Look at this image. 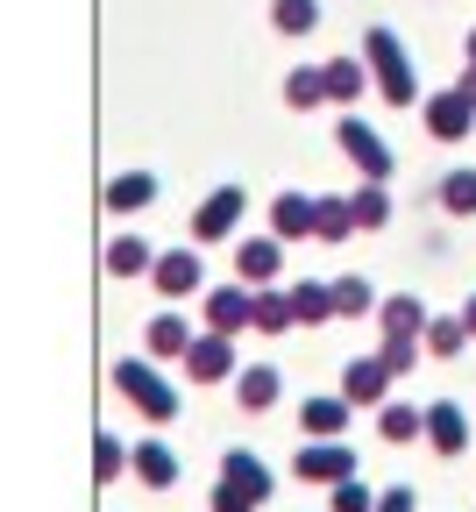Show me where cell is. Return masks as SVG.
<instances>
[{
	"label": "cell",
	"instance_id": "obj_13",
	"mask_svg": "<svg viewBox=\"0 0 476 512\" xmlns=\"http://www.w3.org/2000/svg\"><path fill=\"white\" fill-rule=\"evenodd\" d=\"M207 328L228 335V342L249 328V285H214V292H207Z\"/></svg>",
	"mask_w": 476,
	"mask_h": 512
},
{
	"label": "cell",
	"instance_id": "obj_30",
	"mask_svg": "<svg viewBox=\"0 0 476 512\" xmlns=\"http://www.w3.org/2000/svg\"><path fill=\"white\" fill-rule=\"evenodd\" d=\"M313 235H320V242H342V235H356L349 200H313Z\"/></svg>",
	"mask_w": 476,
	"mask_h": 512
},
{
	"label": "cell",
	"instance_id": "obj_29",
	"mask_svg": "<svg viewBox=\"0 0 476 512\" xmlns=\"http://www.w3.org/2000/svg\"><path fill=\"white\" fill-rule=\"evenodd\" d=\"M334 292V313L342 320H363V313H377V292H370V278H342V285H327Z\"/></svg>",
	"mask_w": 476,
	"mask_h": 512
},
{
	"label": "cell",
	"instance_id": "obj_21",
	"mask_svg": "<svg viewBox=\"0 0 476 512\" xmlns=\"http://www.w3.org/2000/svg\"><path fill=\"white\" fill-rule=\"evenodd\" d=\"M377 320H384V335H413V342H420L427 306H420L413 292H391V299H377Z\"/></svg>",
	"mask_w": 476,
	"mask_h": 512
},
{
	"label": "cell",
	"instance_id": "obj_33",
	"mask_svg": "<svg viewBox=\"0 0 476 512\" xmlns=\"http://www.w3.org/2000/svg\"><path fill=\"white\" fill-rule=\"evenodd\" d=\"M285 100H292V107H320V100H327V93H320V64H299V72L285 79Z\"/></svg>",
	"mask_w": 476,
	"mask_h": 512
},
{
	"label": "cell",
	"instance_id": "obj_39",
	"mask_svg": "<svg viewBox=\"0 0 476 512\" xmlns=\"http://www.w3.org/2000/svg\"><path fill=\"white\" fill-rule=\"evenodd\" d=\"M469 64H476V29H469Z\"/></svg>",
	"mask_w": 476,
	"mask_h": 512
},
{
	"label": "cell",
	"instance_id": "obj_28",
	"mask_svg": "<svg viewBox=\"0 0 476 512\" xmlns=\"http://www.w3.org/2000/svg\"><path fill=\"white\" fill-rule=\"evenodd\" d=\"M420 342H427L434 356H455V349L469 342V328H462V313H434L427 328H420Z\"/></svg>",
	"mask_w": 476,
	"mask_h": 512
},
{
	"label": "cell",
	"instance_id": "obj_5",
	"mask_svg": "<svg viewBox=\"0 0 476 512\" xmlns=\"http://www.w3.org/2000/svg\"><path fill=\"white\" fill-rule=\"evenodd\" d=\"M334 136H342V157L363 171V185H384L398 164H391V150L377 143V128L370 121H356V114H342V128H334Z\"/></svg>",
	"mask_w": 476,
	"mask_h": 512
},
{
	"label": "cell",
	"instance_id": "obj_7",
	"mask_svg": "<svg viewBox=\"0 0 476 512\" xmlns=\"http://www.w3.org/2000/svg\"><path fill=\"white\" fill-rule=\"evenodd\" d=\"M178 363H185V377H192V384H221V377H235V342L207 328V335H192V342H185V356H178Z\"/></svg>",
	"mask_w": 476,
	"mask_h": 512
},
{
	"label": "cell",
	"instance_id": "obj_20",
	"mask_svg": "<svg viewBox=\"0 0 476 512\" xmlns=\"http://www.w3.org/2000/svg\"><path fill=\"white\" fill-rule=\"evenodd\" d=\"M285 292H292V320H299V328H320V320H334L327 278H299V285H285Z\"/></svg>",
	"mask_w": 476,
	"mask_h": 512
},
{
	"label": "cell",
	"instance_id": "obj_12",
	"mask_svg": "<svg viewBox=\"0 0 476 512\" xmlns=\"http://www.w3.org/2000/svg\"><path fill=\"white\" fill-rule=\"evenodd\" d=\"M249 328H256V335L299 328V320H292V292H285V285H256V292H249Z\"/></svg>",
	"mask_w": 476,
	"mask_h": 512
},
{
	"label": "cell",
	"instance_id": "obj_1",
	"mask_svg": "<svg viewBox=\"0 0 476 512\" xmlns=\"http://www.w3.org/2000/svg\"><path fill=\"white\" fill-rule=\"evenodd\" d=\"M363 64H370V79H377V93L391 107H413L420 100V79H413V57H405L398 29H370L363 36Z\"/></svg>",
	"mask_w": 476,
	"mask_h": 512
},
{
	"label": "cell",
	"instance_id": "obj_16",
	"mask_svg": "<svg viewBox=\"0 0 476 512\" xmlns=\"http://www.w3.org/2000/svg\"><path fill=\"white\" fill-rule=\"evenodd\" d=\"M235 406L242 413H270V406H278V370H270V363L235 370Z\"/></svg>",
	"mask_w": 476,
	"mask_h": 512
},
{
	"label": "cell",
	"instance_id": "obj_6",
	"mask_svg": "<svg viewBox=\"0 0 476 512\" xmlns=\"http://www.w3.org/2000/svg\"><path fill=\"white\" fill-rule=\"evenodd\" d=\"M242 207H249L242 185H214L207 200H199V214H192V242H199V249H207V242H228L235 221H242Z\"/></svg>",
	"mask_w": 476,
	"mask_h": 512
},
{
	"label": "cell",
	"instance_id": "obj_38",
	"mask_svg": "<svg viewBox=\"0 0 476 512\" xmlns=\"http://www.w3.org/2000/svg\"><path fill=\"white\" fill-rule=\"evenodd\" d=\"M462 328H469V335H476V299H469V306H462Z\"/></svg>",
	"mask_w": 476,
	"mask_h": 512
},
{
	"label": "cell",
	"instance_id": "obj_8",
	"mask_svg": "<svg viewBox=\"0 0 476 512\" xmlns=\"http://www.w3.org/2000/svg\"><path fill=\"white\" fill-rule=\"evenodd\" d=\"M278 271H285V242L278 235H249L235 249V278L242 285H278Z\"/></svg>",
	"mask_w": 476,
	"mask_h": 512
},
{
	"label": "cell",
	"instance_id": "obj_36",
	"mask_svg": "<svg viewBox=\"0 0 476 512\" xmlns=\"http://www.w3.org/2000/svg\"><path fill=\"white\" fill-rule=\"evenodd\" d=\"M370 512H413V491H405V484H398V491H384V498H370Z\"/></svg>",
	"mask_w": 476,
	"mask_h": 512
},
{
	"label": "cell",
	"instance_id": "obj_23",
	"mask_svg": "<svg viewBox=\"0 0 476 512\" xmlns=\"http://www.w3.org/2000/svg\"><path fill=\"white\" fill-rule=\"evenodd\" d=\"M299 427H306V441L342 434V427H349V399H327V392H320V399H306V406H299Z\"/></svg>",
	"mask_w": 476,
	"mask_h": 512
},
{
	"label": "cell",
	"instance_id": "obj_25",
	"mask_svg": "<svg viewBox=\"0 0 476 512\" xmlns=\"http://www.w3.org/2000/svg\"><path fill=\"white\" fill-rule=\"evenodd\" d=\"M107 271L114 278H150V242L143 235H114L107 242Z\"/></svg>",
	"mask_w": 476,
	"mask_h": 512
},
{
	"label": "cell",
	"instance_id": "obj_37",
	"mask_svg": "<svg viewBox=\"0 0 476 512\" xmlns=\"http://www.w3.org/2000/svg\"><path fill=\"white\" fill-rule=\"evenodd\" d=\"M455 93H462V100H469V107H476V64H469V72H462V79H455Z\"/></svg>",
	"mask_w": 476,
	"mask_h": 512
},
{
	"label": "cell",
	"instance_id": "obj_4",
	"mask_svg": "<svg viewBox=\"0 0 476 512\" xmlns=\"http://www.w3.org/2000/svg\"><path fill=\"white\" fill-rule=\"evenodd\" d=\"M292 477H306V484H342V477H356V448H349L342 434L306 441L299 456H292Z\"/></svg>",
	"mask_w": 476,
	"mask_h": 512
},
{
	"label": "cell",
	"instance_id": "obj_35",
	"mask_svg": "<svg viewBox=\"0 0 476 512\" xmlns=\"http://www.w3.org/2000/svg\"><path fill=\"white\" fill-rule=\"evenodd\" d=\"M327 491H334V505H327V512H370V491H363L356 477H342V484H327Z\"/></svg>",
	"mask_w": 476,
	"mask_h": 512
},
{
	"label": "cell",
	"instance_id": "obj_24",
	"mask_svg": "<svg viewBox=\"0 0 476 512\" xmlns=\"http://www.w3.org/2000/svg\"><path fill=\"white\" fill-rule=\"evenodd\" d=\"M420 427H427V413H420V406H405V399H384V413H377V434H384L391 448L420 441Z\"/></svg>",
	"mask_w": 476,
	"mask_h": 512
},
{
	"label": "cell",
	"instance_id": "obj_22",
	"mask_svg": "<svg viewBox=\"0 0 476 512\" xmlns=\"http://www.w3.org/2000/svg\"><path fill=\"white\" fill-rule=\"evenodd\" d=\"M185 342H192V328L178 313H157L150 328H143V349H150V363H171V356H185Z\"/></svg>",
	"mask_w": 476,
	"mask_h": 512
},
{
	"label": "cell",
	"instance_id": "obj_2",
	"mask_svg": "<svg viewBox=\"0 0 476 512\" xmlns=\"http://www.w3.org/2000/svg\"><path fill=\"white\" fill-rule=\"evenodd\" d=\"M114 384H121V392H128V406L135 413H143V420H178V392H171V377L150 363V356H121L114 363Z\"/></svg>",
	"mask_w": 476,
	"mask_h": 512
},
{
	"label": "cell",
	"instance_id": "obj_17",
	"mask_svg": "<svg viewBox=\"0 0 476 512\" xmlns=\"http://www.w3.org/2000/svg\"><path fill=\"white\" fill-rule=\"evenodd\" d=\"M270 228H278V242H306L313 235V200L306 192H278L270 200Z\"/></svg>",
	"mask_w": 476,
	"mask_h": 512
},
{
	"label": "cell",
	"instance_id": "obj_10",
	"mask_svg": "<svg viewBox=\"0 0 476 512\" xmlns=\"http://www.w3.org/2000/svg\"><path fill=\"white\" fill-rule=\"evenodd\" d=\"M150 285H157L164 299L199 292V249H164V256H150Z\"/></svg>",
	"mask_w": 476,
	"mask_h": 512
},
{
	"label": "cell",
	"instance_id": "obj_9",
	"mask_svg": "<svg viewBox=\"0 0 476 512\" xmlns=\"http://www.w3.org/2000/svg\"><path fill=\"white\" fill-rule=\"evenodd\" d=\"M420 434H427V448H434V456H462V448H469V413H462L455 399H434Z\"/></svg>",
	"mask_w": 476,
	"mask_h": 512
},
{
	"label": "cell",
	"instance_id": "obj_14",
	"mask_svg": "<svg viewBox=\"0 0 476 512\" xmlns=\"http://www.w3.org/2000/svg\"><path fill=\"white\" fill-rule=\"evenodd\" d=\"M384 392H391V370H384L377 356H363V363L342 370V399H349V406H384Z\"/></svg>",
	"mask_w": 476,
	"mask_h": 512
},
{
	"label": "cell",
	"instance_id": "obj_15",
	"mask_svg": "<svg viewBox=\"0 0 476 512\" xmlns=\"http://www.w3.org/2000/svg\"><path fill=\"white\" fill-rule=\"evenodd\" d=\"M363 86H370V64H363V57H334V64H320V93H327L334 107H349Z\"/></svg>",
	"mask_w": 476,
	"mask_h": 512
},
{
	"label": "cell",
	"instance_id": "obj_26",
	"mask_svg": "<svg viewBox=\"0 0 476 512\" xmlns=\"http://www.w3.org/2000/svg\"><path fill=\"white\" fill-rule=\"evenodd\" d=\"M270 29L278 36H313L320 29V0H270Z\"/></svg>",
	"mask_w": 476,
	"mask_h": 512
},
{
	"label": "cell",
	"instance_id": "obj_11",
	"mask_svg": "<svg viewBox=\"0 0 476 512\" xmlns=\"http://www.w3.org/2000/svg\"><path fill=\"white\" fill-rule=\"evenodd\" d=\"M469 128H476V107H469V100H462L455 86L427 100V136H441V143H462Z\"/></svg>",
	"mask_w": 476,
	"mask_h": 512
},
{
	"label": "cell",
	"instance_id": "obj_27",
	"mask_svg": "<svg viewBox=\"0 0 476 512\" xmlns=\"http://www.w3.org/2000/svg\"><path fill=\"white\" fill-rule=\"evenodd\" d=\"M349 221H356V235L391 221V200H384V185H363V192H349Z\"/></svg>",
	"mask_w": 476,
	"mask_h": 512
},
{
	"label": "cell",
	"instance_id": "obj_3",
	"mask_svg": "<svg viewBox=\"0 0 476 512\" xmlns=\"http://www.w3.org/2000/svg\"><path fill=\"white\" fill-rule=\"evenodd\" d=\"M270 498V470L249 456V448H228L221 456V484H214V512H256Z\"/></svg>",
	"mask_w": 476,
	"mask_h": 512
},
{
	"label": "cell",
	"instance_id": "obj_32",
	"mask_svg": "<svg viewBox=\"0 0 476 512\" xmlns=\"http://www.w3.org/2000/svg\"><path fill=\"white\" fill-rule=\"evenodd\" d=\"M377 363H384L391 377H405V370H413V363H420V342H413V335H384V349H377Z\"/></svg>",
	"mask_w": 476,
	"mask_h": 512
},
{
	"label": "cell",
	"instance_id": "obj_31",
	"mask_svg": "<svg viewBox=\"0 0 476 512\" xmlns=\"http://www.w3.org/2000/svg\"><path fill=\"white\" fill-rule=\"evenodd\" d=\"M434 200H441L448 214H476V171H448Z\"/></svg>",
	"mask_w": 476,
	"mask_h": 512
},
{
	"label": "cell",
	"instance_id": "obj_18",
	"mask_svg": "<svg viewBox=\"0 0 476 512\" xmlns=\"http://www.w3.org/2000/svg\"><path fill=\"white\" fill-rule=\"evenodd\" d=\"M157 200V178L150 171H121V178H107V214H143Z\"/></svg>",
	"mask_w": 476,
	"mask_h": 512
},
{
	"label": "cell",
	"instance_id": "obj_19",
	"mask_svg": "<svg viewBox=\"0 0 476 512\" xmlns=\"http://www.w3.org/2000/svg\"><path fill=\"white\" fill-rule=\"evenodd\" d=\"M128 470H135V477H143L150 491H164V484H178V456H171V448H164V441H143V448H128Z\"/></svg>",
	"mask_w": 476,
	"mask_h": 512
},
{
	"label": "cell",
	"instance_id": "obj_34",
	"mask_svg": "<svg viewBox=\"0 0 476 512\" xmlns=\"http://www.w3.org/2000/svg\"><path fill=\"white\" fill-rule=\"evenodd\" d=\"M93 456H100V463H93V477H100V484H114V477L128 470V448H121L114 434H100V441H93Z\"/></svg>",
	"mask_w": 476,
	"mask_h": 512
}]
</instances>
